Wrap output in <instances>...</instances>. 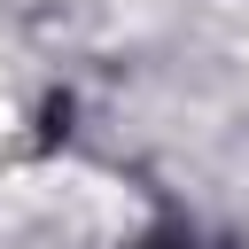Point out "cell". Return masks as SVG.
<instances>
[{
  "label": "cell",
  "instance_id": "6da1fadb",
  "mask_svg": "<svg viewBox=\"0 0 249 249\" xmlns=\"http://www.w3.org/2000/svg\"><path fill=\"white\" fill-rule=\"evenodd\" d=\"M132 202L117 179L78 163H39L0 179V249H117Z\"/></svg>",
  "mask_w": 249,
  "mask_h": 249
},
{
  "label": "cell",
  "instance_id": "7a4b0ae2",
  "mask_svg": "<svg viewBox=\"0 0 249 249\" xmlns=\"http://www.w3.org/2000/svg\"><path fill=\"white\" fill-rule=\"evenodd\" d=\"M0 109H8V62H0Z\"/></svg>",
  "mask_w": 249,
  "mask_h": 249
}]
</instances>
